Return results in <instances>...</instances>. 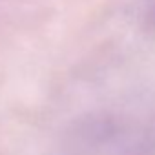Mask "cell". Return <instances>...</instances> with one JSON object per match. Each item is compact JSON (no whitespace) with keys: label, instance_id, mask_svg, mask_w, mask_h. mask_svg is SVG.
<instances>
[]
</instances>
